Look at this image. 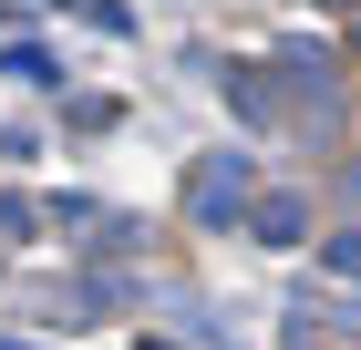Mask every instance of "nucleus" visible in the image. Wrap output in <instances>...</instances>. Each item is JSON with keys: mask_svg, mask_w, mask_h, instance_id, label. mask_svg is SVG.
I'll return each mask as SVG.
<instances>
[{"mask_svg": "<svg viewBox=\"0 0 361 350\" xmlns=\"http://www.w3.org/2000/svg\"><path fill=\"white\" fill-rule=\"evenodd\" d=\"M279 62H289V73H300V93H320V104H331V93H341V62L320 52V42H289V52H279Z\"/></svg>", "mask_w": 361, "mask_h": 350, "instance_id": "3", "label": "nucleus"}, {"mask_svg": "<svg viewBox=\"0 0 361 350\" xmlns=\"http://www.w3.org/2000/svg\"><path fill=\"white\" fill-rule=\"evenodd\" d=\"M186 216L196 227H238V216H248V155H207L186 175Z\"/></svg>", "mask_w": 361, "mask_h": 350, "instance_id": "1", "label": "nucleus"}, {"mask_svg": "<svg viewBox=\"0 0 361 350\" xmlns=\"http://www.w3.org/2000/svg\"><path fill=\"white\" fill-rule=\"evenodd\" d=\"M320 258H331V278H361V227H341V237L320 247Z\"/></svg>", "mask_w": 361, "mask_h": 350, "instance_id": "5", "label": "nucleus"}, {"mask_svg": "<svg viewBox=\"0 0 361 350\" xmlns=\"http://www.w3.org/2000/svg\"><path fill=\"white\" fill-rule=\"evenodd\" d=\"M0 350H31V340H0Z\"/></svg>", "mask_w": 361, "mask_h": 350, "instance_id": "7", "label": "nucleus"}, {"mask_svg": "<svg viewBox=\"0 0 361 350\" xmlns=\"http://www.w3.org/2000/svg\"><path fill=\"white\" fill-rule=\"evenodd\" d=\"M248 227H258V237H269V247H300L310 206H300V196H248Z\"/></svg>", "mask_w": 361, "mask_h": 350, "instance_id": "2", "label": "nucleus"}, {"mask_svg": "<svg viewBox=\"0 0 361 350\" xmlns=\"http://www.w3.org/2000/svg\"><path fill=\"white\" fill-rule=\"evenodd\" d=\"M0 73H21V82H52V52H42V42H11V52H0Z\"/></svg>", "mask_w": 361, "mask_h": 350, "instance_id": "4", "label": "nucleus"}, {"mask_svg": "<svg viewBox=\"0 0 361 350\" xmlns=\"http://www.w3.org/2000/svg\"><path fill=\"white\" fill-rule=\"evenodd\" d=\"M279 350H320V340H310V330H289V340H279Z\"/></svg>", "mask_w": 361, "mask_h": 350, "instance_id": "6", "label": "nucleus"}]
</instances>
